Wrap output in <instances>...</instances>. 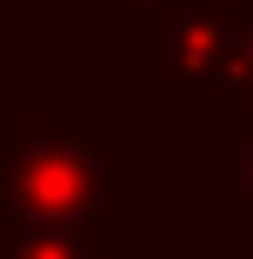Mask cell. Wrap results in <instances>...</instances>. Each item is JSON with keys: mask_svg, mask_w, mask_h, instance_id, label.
Returning a JSON list of instances; mask_svg holds the SVG:
<instances>
[{"mask_svg": "<svg viewBox=\"0 0 253 259\" xmlns=\"http://www.w3.org/2000/svg\"><path fill=\"white\" fill-rule=\"evenodd\" d=\"M103 205V115L43 121L24 115L0 139V217L6 223H91Z\"/></svg>", "mask_w": 253, "mask_h": 259, "instance_id": "6da1fadb", "label": "cell"}, {"mask_svg": "<svg viewBox=\"0 0 253 259\" xmlns=\"http://www.w3.org/2000/svg\"><path fill=\"white\" fill-rule=\"evenodd\" d=\"M229 12L235 6H211V0H181L157 30H151V49H157V84L163 91H205L211 72L229 49Z\"/></svg>", "mask_w": 253, "mask_h": 259, "instance_id": "7a4b0ae2", "label": "cell"}, {"mask_svg": "<svg viewBox=\"0 0 253 259\" xmlns=\"http://www.w3.org/2000/svg\"><path fill=\"white\" fill-rule=\"evenodd\" d=\"M205 109L229 115V121L253 115V0H235V12H229V49L205 84Z\"/></svg>", "mask_w": 253, "mask_h": 259, "instance_id": "3957f363", "label": "cell"}, {"mask_svg": "<svg viewBox=\"0 0 253 259\" xmlns=\"http://www.w3.org/2000/svg\"><path fill=\"white\" fill-rule=\"evenodd\" d=\"M0 259H103V229L91 223H6L0 217Z\"/></svg>", "mask_w": 253, "mask_h": 259, "instance_id": "277c9868", "label": "cell"}, {"mask_svg": "<svg viewBox=\"0 0 253 259\" xmlns=\"http://www.w3.org/2000/svg\"><path fill=\"white\" fill-rule=\"evenodd\" d=\"M205 181H211L217 199H229L235 217L253 229V115L235 121V139H217V145H211V157H205Z\"/></svg>", "mask_w": 253, "mask_h": 259, "instance_id": "5b68a950", "label": "cell"}, {"mask_svg": "<svg viewBox=\"0 0 253 259\" xmlns=\"http://www.w3.org/2000/svg\"><path fill=\"white\" fill-rule=\"evenodd\" d=\"M109 6H115V12H126V24H133L139 36H151V30H157V24H163L181 0H109Z\"/></svg>", "mask_w": 253, "mask_h": 259, "instance_id": "8992f818", "label": "cell"}, {"mask_svg": "<svg viewBox=\"0 0 253 259\" xmlns=\"http://www.w3.org/2000/svg\"><path fill=\"white\" fill-rule=\"evenodd\" d=\"M133 193V175L126 169H103V199H126Z\"/></svg>", "mask_w": 253, "mask_h": 259, "instance_id": "52a82bcc", "label": "cell"}, {"mask_svg": "<svg viewBox=\"0 0 253 259\" xmlns=\"http://www.w3.org/2000/svg\"><path fill=\"white\" fill-rule=\"evenodd\" d=\"M241 259H253V247H247V253H241Z\"/></svg>", "mask_w": 253, "mask_h": 259, "instance_id": "ba28073f", "label": "cell"}]
</instances>
